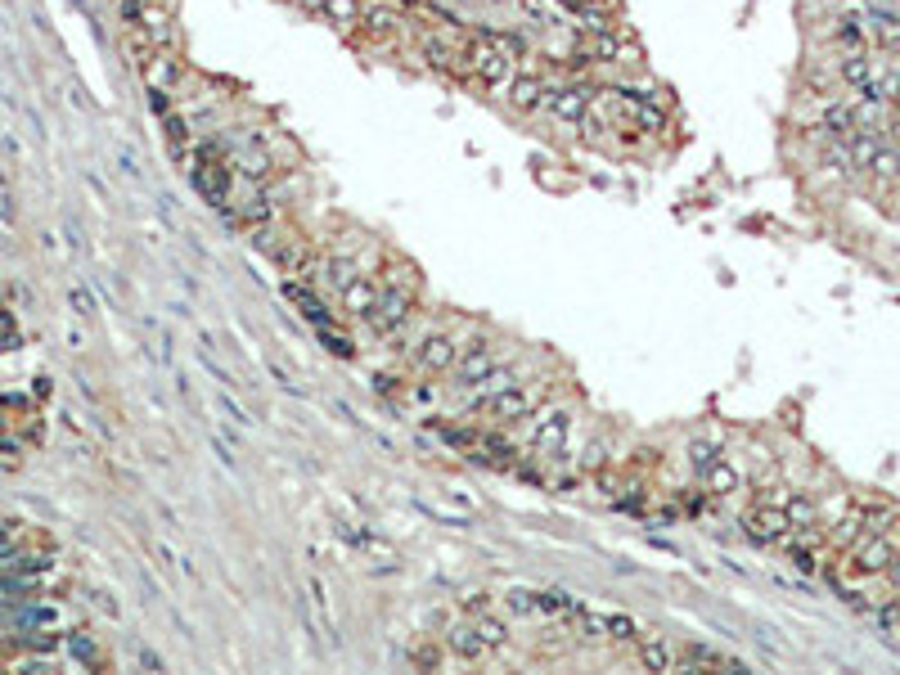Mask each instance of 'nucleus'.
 <instances>
[{
    "label": "nucleus",
    "mask_w": 900,
    "mask_h": 675,
    "mask_svg": "<svg viewBox=\"0 0 900 675\" xmlns=\"http://www.w3.org/2000/svg\"><path fill=\"white\" fill-rule=\"evenodd\" d=\"M230 167H234V158L216 140H198L194 153H189V180H194L198 194L212 207H221V212H225V203H230V180H234Z\"/></svg>",
    "instance_id": "f257e3e1"
},
{
    "label": "nucleus",
    "mask_w": 900,
    "mask_h": 675,
    "mask_svg": "<svg viewBox=\"0 0 900 675\" xmlns=\"http://www.w3.org/2000/svg\"><path fill=\"white\" fill-rule=\"evenodd\" d=\"M410 306H414V297H410V288H405V279L392 275L383 284V293H378V302H374V311H369L365 324L378 333V338H392V333L410 320Z\"/></svg>",
    "instance_id": "f03ea898"
},
{
    "label": "nucleus",
    "mask_w": 900,
    "mask_h": 675,
    "mask_svg": "<svg viewBox=\"0 0 900 675\" xmlns=\"http://www.w3.org/2000/svg\"><path fill=\"white\" fill-rule=\"evenodd\" d=\"M468 72H473L486 90H495V86H504V81L513 77V59L495 41H486V36L477 32L473 45H468Z\"/></svg>",
    "instance_id": "7ed1b4c3"
},
{
    "label": "nucleus",
    "mask_w": 900,
    "mask_h": 675,
    "mask_svg": "<svg viewBox=\"0 0 900 675\" xmlns=\"http://www.w3.org/2000/svg\"><path fill=\"white\" fill-rule=\"evenodd\" d=\"M788 531H792V522H788V513H783V504H752L747 509V518H743V536L752 540V545H783L788 540Z\"/></svg>",
    "instance_id": "20e7f679"
},
{
    "label": "nucleus",
    "mask_w": 900,
    "mask_h": 675,
    "mask_svg": "<svg viewBox=\"0 0 900 675\" xmlns=\"http://www.w3.org/2000/svg\"><path fill=\"white\" fill-rule=\"evenodd\" d=\"M567 432H572V414H567L563 405L540 410L536 419H531V446H536L540 459H558L567 450Z\"/></svg>",
    "instance_id": "39448f33"
},
{
    "label": "nucleus",
    "mask_w": 900,
    "mask_h": 675,
    "mask_svg": "<svg viewBox=\"0 0 900 675\" xmlns=\"http://www.w3.org/2000/svg\"><path fill=\"white\" fill-rule=\"evenodd\" d=\"M473 405L477 414H486V419H495V423H513V419H527L531 410H536V401H531V392H522L518 383H509V387H500V392H486V396H473Z\"/></svg>",
    "instance_id": "423d86ee"
},
{
    "label": "nucleus",
    "mask_w": 900,
    "mask_h": 675,
    "mask_svg": "<svg viewBox=\"0 0 900 675\" xmlns=\"http://www.w3.org/2000/svg\"><path fill=\"white\" fill-rule=\"evenodd\" d=\"M594 99H599V90L572 81V86H549L545 108L558 117V122H585V117H590V108H594Z\"/></svg>",
    "instance_id": "0eeeda50"
},
{
    "label": "nucleus",
    "mask_w": 900,
    "mask_h": 675,
    "mask_svg": "<svg viewBox=\"0 0 900 675\" xmlns=\"http://www.w3.org/2000/svg\"><path fill=\"white\" fill-rule=\"evenodd\" d=\"M545 95H549V81L540 77V72H518V77H509V90H504L513 113H536V108H545Z\"/></svg>",
    "instance_id": "6e6552de"
},
{
    "label": "nucleus",
    "mask_w": 900,
    "mask_h": 675,
    "mask_svg": "<svg viewBox=\"0 0 900 675\" xmlns=\"http://www.w3.org/2000/svg\"><path fill=\"white\" fill-rule=\"evenodd\" d=\"M455 374H459V383L473 392V387H482L491 374H500V360H495V351L491 347H482V342H473V347L464 351V356L455 360Z\"/></svg>",
    "instance_id": "1a4fd4ad"
},
{
    "label": "nucleus",
    "mask_w": 900,
    "mask_h": 675,
    "mask_svg": "<svg viewBox=\"0 0 900 675\" xmlns=\"http://www.w3.org/2000/svg\"><path fill=\"white\" fill-rule=\"evenodd\" d=\"M680 671H734V675H743L747 662H738V657L720 653V648H711V644H689V648H680Z\"/></svg>",
    "instance_id": "9d476101"
},
{
    "label": "nucleus",
    "mask_w": 900,
    "mask_h": 675,
    "mask_svg": "<svg viewBox=\"0 0 900 675\" xmlns=\"http://www.w3.org/2000/svg\"><path fill=\"white\" fill-rule=\"evenodd\" d=\"M401 23H405V14L392 5V0H365V5H360V18H356V27L369 36H396Z\"/></svg>",
    "instance_id": "9b49d317"
},
{
    "label": "nucleus",
    "mask_w": 900,
    "mask_h": 675,
    "mask_svg": "<svg viewBox=\"0 0 900 675\" xmlns=\"http://www.w3.org/2000/svg\"><path fill=\"white\" fill-rule=\"evenodd\" d=\"M455 360H459V351L446 333H428V338L414 347V365L428 369V374H446V369H455Z\"/></svg>",
    "instance_id": "f8f14e48"
},
{
    "label": "nucleus",
    "mask_w": 900,
    "mask_h": 675,
    "mask_svg": "<svg viewBox=\"0 0 900 675\" xmlns=\"http://www.w3.org/2000/svg\"><path fill=\"white\" fill-rule=\"evenodd\" d=\"M635 648H639V662H644V671H680V648L666 644L662 635H639Z\"/></svg>",
    "instance_id": "ddd939ff"
},
{
    "label": "nucleus",
    "mask_w": 900,
    "mask_h": 675,
    "mask_svg": "<svg viewBox=\"0 0 900 675\" xmlns=\"http://www.w3.org/2000/svg\"><path fill=\"white\" fill-rule=\"evenodd\" d=\"M378 293H383V284H378V279L356 275L347 288H342V311H347V315H356V320H369V311H374Z\"/></svg>",
    "instance_id": "4468645a"
},
{
    "label": "nucleus",
    "mask_w": 900,
    "mask_h": 675,
    "mask_svg": "<svg viewBox=\"0 0 900 675\" xmlns=\"http://www.w3.org/2000/svg\"><path fill=\"white\" fill-rule=\"evenodd\" d=\"M284 297L297 306V311L306 315V320L315 324V329H333V324H338V320H333V311H329V306H324L320 297H315L306 284H297V279H288V284H284Z\"/></svg>",
    "instance_id": "2eb2a0df"
},
{
    "label": "nucleus",
    "mask_w": 900,
    "mask_h": 675,
    "mask_svg": "<svg viewBox=\"0 0 900 675\" xmlns=\"http://www.w3.org/2000/svg\"><path fill=\"white\" fill-rule=\"evenodd\" d=\"M446 644H450V653L464 657V662H482L486 653H495V648L486 644V635L477 630V621H464V626H455L446 635Z\"/></svg>",
    "instance_id": "dca6fc26"
},
{
    "label": "nucleus",
    "mask_w": 900,
    "mask_h": 675,
    "mask_svg": "<svg viewBox=\"0 0 900 675\" xmlns=\"http://www.w3.org/2000/svg\"><path fill=\"white\" fill-rule=\"evenodd\" d=\"M149 86H162V90H171L180 81V63L167 54V45H158V54H153L149 63H144V72H140Z\"/></svg>",
    "instance_id": "f3484780"
},
{
    "label": "nucleus",
    "mask_w": 900,
    "mask_h": 675,
    "mask_svg": "<svg viewBox=\"0 0 900 675\" xmlns=\"http://www.w3.org/2000/svg\"><path fill=\"white\" fill-rule=\"evenodd\" d=\"M599 635L617 639V644H635L644 630H639V621L630 617V612H599Z\"/></svg>",
    "instance_id": "a211bd4d"
},
{
    "label": "nucleus",
    "mask_w": 900,
    "mask_h": 675,
    "mask_svg": "<svg viewBox=\"0 0 900 675\" xmlns=\"http://www.w3.org/2000/svg\"><path fill=\"white\" fill-rule=\"evenodd\" d=\"M869 32L878 36V41L887 45L891 54H900V18L891 14V9H882V5L869 9Z\"/></svg>",
    "instance_id": "6ab92c4d"
},
{
    "label": "nucleus",
    "mask_w": 900,
    "mask_h": 675,
    "mask_svg": "<svg viewBox=\"0 0 900 675\" xmlns=\"http://www.w3.org/2000/svg\"><path fill=\"white\" fill-rule=\"evenodd\" d=\"M864 531H869V504H851V513L833 527V545H855Z\"/></svg>",
    "instance_id": "aec40b11"
},
{
    "label": "nucleus",
    "mask_w": 900,
    "mask_h": 675,
    "mask_svg": "<svg viewBox=\"0 0 900 675\" xmlns=\"http://www.w3.org/2000/svg\"><path fill=\"white\" fill-rule=\"evenodd\" d=\"M585 59H599V63H621V36L612 27H599V32L585 41Z\"/></svg>",
    "instance_id": "412c9836"
},
{
    "label": "nucleus",
    "mask_w": 900,
    "mask_h": 675,
    "mask_svg": "<svg viewBox=\"0 0 900 675\" xmlns=\"http://www.w3.org/2000/svg\"><path fill=\"white\" fill-rule=\"evenodd\" d=\"M873 77H878V72H873V63L864 59L860 50H851V54H846V59H842V81L855 90V95H860L864 86H873Z\"/></svg>",
    "instance_id": "4be33fe9"
},
{
    "label": "nucleus",
    "mask_w": 900,
    "mask_h": 675,
    "mask_svg": "<svg viewBox=\"0 0 900 675\" xmlns=\"http://www.w3.org/2000/svg\"><path fill=\"white\" fill-rule=\"evenodd\" d=\"M18 626L54 630V626H63V612L54 608V603H27V608H18Z\"/></svg>",
    "instance_id": "5701e85b"
},
{
    "label": "nucleus",
    "mask_w": 900,
    "mask_h": 675,
    "mask_svg": "<svg viewBox=\"0 0 900 675\" xmlns=\"http://www.w3.org/2000/svg\"><path fill=\"white\" fill-rule=\"evenodd\" d=\"M234 162H239V167H243V176H252V180H261V176H266V171H270L266 153H261V144L252 140V135L239 144V149H234Z\"/></svg>",
    "instance_id": "b1692460"
},
{
    "label": "nucleus",
    "mask_w": 900,
    "mask_h": 675,
    "mask_svg": "<svg viewBox=\"0 0 900 675\" xmlns=\"http://www.w3.org/2000/svg\"><path fill=\"white\" fill-rule=\"evenodd\" d=\"M423 54H428V63H432V68H441V72H455L459 59H468V54H459L455 45L437 41V36H428V41H423Z\"/></svg>",
    "instance_id": "393cba45"
},
{
    "label": "nucleus",
    "mask_w": 900,
    "mask_h": 675,
    "mask_svg": "<svg viewBox=\"0 0 900 675\" xmlns=\"http://www.w3.org/2000/svg\"><path fill=\"white\" fill-rule=\"evenodd\" d=\"M720 459H725V455H720L716 441H689V468H693L698 477H707L711 468L720 464Z\"/></svg>",
    "instance_id": "a878e982"
},
{
    "label": "nucleus",
    "mask_w": 900,
    "mask_h": 675,
    "mask_svg": "<svg viewBox=\"0 0 900 675\" xmlns=\"http://www.w3.org/2000/svg\"><path fill=\"white\" fill-rule=\"evenodd\" d=\"M333 531H338L342 540H351L356 549H365V554H369V549H374V554H392V545H387V540H378L374 531H356L351 522H333Z\"/></svg>",
    "instance_id": "bb28decb"
},
{
    "label": "nucleus",
    "mask_w": 900,
    "mask_h": 675,
    "mask_svg": "<svg viewBox=\"0 0 900 675\" xmlns=\"http://www.w3.org/2000/svg\"><path fill=\"white\" fill-rule=\"evenodd\" d=\"M702 482H707V491H711V495H734V491H738V473L729 468V459H720V464L711 468V473L702 477Z\"/></svg>",
    "instance_id": "cd10ccee"
},
{
    "label": "nucleus",
    "mask_w": 900,
    "mask_h": 675,
    "mask_svg": "<svg viewBox=\"0 0 900 675\" xmlns=\"http://www.w3.org/2000/svg\"><path fill=\"white\" fill-rule=\"evenodd\" d=\"M477 32H482V36H486V41H495V45H500V50H504V54H509V59H513V63H518V59H522V54H527V41H522V36H518V32H495V27H477Z\"/></svg>",
    "instance_id": "c85d7f7f"
},
{
    "label": "nucleus",
    "mask_w": 900,
    "mask_h": 675,
    "mask_svg": "<svg viewBox=\"0 0 900 675\" xmlns=\"http://www.w3.org/2000/svg\"><path fill=\"white\" fill-rule=\"evenodd\" d=\"M68 653L77 657L81 666H90V671H95V666L104 662V657H99V648H95V639H90V635H81V630H77V635H68Z\"/></svg>",
    "instance_id": "c756f323"
},
{
    "label": "nucleus",
    "mask_w": 900,
    "mask_h": 675,
    "mask_svg": "<svg viewBox=\"0 0 900 675\" xmlns=\"http://www.w3.org/2000/svg\"><path fill=\"white\" fill-rule=\"evenodd\" d=\"M783 513H788L792 527H810V522H815V504H810L806 495H788V500H783Z\"/></svg>",
    "instance_id": "7c9ffc66"
},
{
    "label": "nucleus",
    "mask_w": 900,
    "mask_h": 675,
    "mask_svg": "<svg viewBox=\"0 0 900 675\" xmlns=\"http://www.w3.org/2000/svg\"><path fill=\"white\" fill-rule=\"evenodd\" d=\"M873 621H878V630L887 639H900V599L882 603V608H873Z\"/></svg>",
    "instance_id": "2f4dec72"
},
{
    "label": "nucleus",
    "mask_w": 900,
    "mask_h": 675,
    "mask_svg": "<svg viewBox=\"0 0 900 675\" xmlns=\"http://www.w3.org/2000/svg\"><path fill=\"white\" fill-rule=\"evenodd\" d=\"M473 621H477V630L486 635V644H491V648H504V644H509V630H504V621H495L491 612H477Z\"/></svg>",
    "instance_id": "473e14b6"
},
{
    "label": "nucleus",
    "mask_w": 900,
    "mask_h": 675,
    "mask_svg": "<svg viewBox=\"0 0 900 675\" xmlns=\"http://www.w3.org/2000/svg\"><path fill=\"white\" fill-rule=\"evenodd\" d=\"M320 342H324V347H329L338 360H351V356H356V342H351L347 333H338V324H333V329H320Z\"/></svg>",
    "instance_id": "72a5a7b5"
},
{
    "label": "nucleus",
    "mask_w": 900,
    "mask_h": 675,
    "mask_svg": "<svg viewBox=\"0 0 900 675\" xmlns=\"http://www.w3.org/2000/svg\"><path fill=\"white\" fill-rule=\"evenodd\" d=\"M837 41H842L846 50H860V45H864V27H860V18H855V14L837 18Z\"/></svg>",
    "instance_id": "f704fd0d"
},
{
    "label": "nucleus",
    "mask_w": 900,
    "mask_h": 675,
    "mask_svg": "<svg viewBox=\"0 0 900 675\" xmlns=\"http://www.w3.org/2000/svg\"><path fill=\"white\" fill-rule=\"evenodd\" d=\"M504 608L518 612V617H536V590H522V585H518V590H509V594H504Z\"/></svg>",
    "instance_id": "c9c22d12"
},
{
    "label": "nucleus",
    "mask_w": 900,
    "mask_h": 675,
    "mask_svg": "<svg viewBox=\"0 0 900 675\" xmlns=\"http://www.w3.org/2000/svg\"><path fill=\"white\" fill-rule=\"evenodd\" d=\"M27 590H32V585H27L23 576H14V572H9L5 581H0V608H14V603H18V594H27Z\"/></svg>",
    "instance_id": "e433bc0d"
},
{
    "label": "nucleus",
    "mask_w": 900,
    "mask_h": 675,
    "mask_svg": "<svg viewBox=\"0 0 900 675\" xmlns=\"http://www.w3.org/2000/svg\"><path fill=\"white\" fill-rule=\"evenodd\" d=\"M18 455H23V446H18L14 437H5V432H0V468H18Z\"/></svg>",
    "instance_id": "4c0bfd02"
},
{
    "label": "nucleus",
    "mask_w": 900,
    "mask_h": 675,
    "mask_svg": "<svg viewBox=\"0 0 900 675\" xmlns=\"http://www.w3.org/2000/svg\"><path fill=\"white\" fill-rule=\"evenodd\" d=\"M149 108H153L158 117H167V113H171V99H167V90H162V86H149Z\"/></svg>",
    "instance_id": "58836bf2"
},
{
    "label": "nucleus",
    "mask_w": 900,
    "mask_h": 675,
    "mask_svg": "<svg viewBox=\"0 0 900 675\" xmlns=\"http://www.w3.org/2000/svg\"><path fill=\"white\" fill-rule=\"evenodd\" d=\"M68 302H72V311H77V315H90V293H86V288H72Z\"/></svg>",
    "instance_id": "ea45409f"
},
{
    "label": "nucleus",
    "mask_w": 900,
    "mask_h": 675,
    "mask_svg": "<svg viewBox=\"0 0 900 675\" xmlns=\"http://www.w3.org/2000/svg\"><path fill=\"white\" fill-rule=\"evenodd\" d=\"M221 410H225V414H230V419H234V423H239V428H248V423H252V419H248V414H243V410H239V405H234V401H230V396H225V392H221Z\"/></svg>",
    "instance_id": "a19ab883"
},
{
    "label": "nucleus",
    "mask_w": 900,
    "mask_h": 675,
    "mask_svg": "<svg viewBox=\"0 0 900 675\" xmlns=\"http://www.w3.org/2000/svg\"><path fill=\"white\" fill-rule=\"evenodd\" d=\"M486 608H491V599H486V594H468V599H464L468 617H477V612H486Z\"/></svg>",
    "instance_id": "79ce46f5"
},
{
    "label": "nucleus",
    "mask_w": 900,
    "mask_h": 675,
    "mask_svg": "<svg viewBox=\"0 0 900 675\" xmlns=\"http://www.w3.org/2000/svg\"><path fill=\"white\" fill-rule=\"evenodd\" d=\"M887 572H891V581H896V585H900V554H896V558H891V567H887Z\"/></svg>",
    "instance_id": "37998d69"
},
{
    "label": "nucleus",
    "mask_w": 900,
    "mask_h": 675,
    "mask_svg": "<svg viewBox=\"0 0 900 675\" xmlns=\"http://www.w3.org/2000/svg\"><path fill=\"white\" fill-rule=\"evenodd\" d=\"M0 432H5V419H0Z\"/></svg>",
    "instance_id": "c03bdc74"
}]
</instances>
